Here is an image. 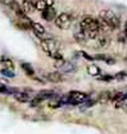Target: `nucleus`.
<instances>
[{"label": "nucleus", "instance_id": "obj_1", "mask_svg": "<svg viewBox=\"0 0 127 134\" xmlns=\"http://www.w3.org/2000/svg\"><path fill=\"white\" fill-rule=\"evenodd\" d=\"M99 18H102L105 21H107V23L112 27V30L119 28V26H120V19H119V16L115 15L112 11H110V9H103V11H100Z\"/></svg>", "mask_w": 127, "mask_h": 134}, {"label": "nucleus", "instance_id": "obj_2", "mask_svg": "<svg viewBox=\"0 0 127 134\" xmlns=\"http://www.w3.org/2000/svg\"><path fill=\"white\" fill-rule=\"evenodd\" d=\"M72 24V15L71 14H67V12H63L60 15H57L56 19H55V26L60 30H67L70 28Z\"/></svg>", "mask_w": 127, "mask_h": 134}, {"label": "nucleus", "instance_id": "obj_3", "mask_svg": "<svg viewBox=\"0 0 127 134\" xmlns=\"http://www.w3.org/2000/svg\"><path fill=\"white\" fill-rule=\"evenodd\" d=\"M42 48L43 51L48 55V57H52L54 54L59 52V43H57L55 39H44L42 40Z\"/></svg>", "mask_w": 127, "mask_h": 134}, {"label": "nucleus", "instance_id": "obj_4", "mask_svg": "<svg viewBox=\"0 0 127 134\" xmlns=\"http://www.w3.org/2000/svg\"><path fill=\"white\" fill-rule=\"evenodd\" d=\"M79 28L83 31H99V24H98V19H94L91 16H84L82 20L79 21Z\"/></svg>", "mask_w": 127, "mask_h": 134}, {"label": "nucleus", "instance_id": "obj_5", "mask_svg": "<svg viewBox=\"0 0 127 134\" xmlns=\"http://www.w3.org/2000/svg\"><path fill=\"white\" fill-rule=\"evenodd\" d=\"M8 7H9V9L12 11V12H15L20 19H28L27 18V12L24 11V8H23L16 0H9L8 2Z\"/></svg>", "mask_w": 127, "mask_h": 134}, {"label": "nucleus", "instance_id": "obj_6", "mask_svg": "<svg viewBox=\"0 0 127 134\" xmlns=\"http://www.w3.org/2000/svg\"><path fill=\"white\" fill-rule=\"evenodd\" d=\"M55 66L60 70V72H72V71H75V66L71 62H66L64 59L56 60Z\"/></svg>", "mask_w": 127, "mask_h": 134}, {"label": "nucleus", "instance_id": "obj_7", "mask_svg": "<svg viewBox=\"0 0 127 134\" xmlns=\"http://www.w3.org/2000/svg\"><path fill=\"white\" fill-rule=\"evenodd\" d=\"M42 16L44 20H47V21H51V20H55L56 19V11L54 7H47L45 9L42 11Z\"/></svg>", "mask_w": 127, "mask_h": 134}, {"label": "nucleus", "instance_id": "obj_8", "mask_svg": "<svg viewBox=\"0 0 127 134\" xmlns=\"http://www.w3.org/2000/svg\"><path fill=\"white\" fill-rule=\"evenodd\" d=\"M45 79L50 81V82H54V83H60V82H63L64 78H63L62 72L55 71V72H48V74H45Z\"/></svg>", "mask_w": 127, "mask_h": 134}, {"label": "nucleus", "instance_id": "obj_9", "mask_svg": "<svg viewBox=\"0 0 127 134\" xmlns=\"http://www.w3.org/2000/svg\"><path fill=\"white\" fill-rule=\"evenodd\" d=\"M14 97H15V99H16V100H19V102H23V103H26V102H31L32 98H33V97H31V95H30V93H27V91H18Z\"/></svg>", "mask_w": 127, "mask_h": 134}, {"label": "nucleus", "instance_id": "obj_10", "mask_svg": "<svg viewBox=\"0 0 127 134\" xmlns=\"http://www.w3.org/2000/svg\"><path fill=\"white\" fill-rule=\"evenodd\" d=\"M31 28H32L33 32H35L36 36H44V35H45V28H44L40 23H36V21H31Z\"/></svg>", "mask_w": 127, "mask_h": 134}, {"label": "nucleus", "instance_id": "obj_11", "mask_svg": "<svg viewBox=\"0 0 127 134\" xmlns=\"http://www.w3.org/2000/svg\"><path fill=\"white\" fill-rule=\"evenodd\" d=\"M74 38H75V40H76L79 44H86L87 40H88L86 32H84L83 30H80V28H79L76 32H74Z\"/></svg>", "mask_w": 127, "mask_h": 134}, {"label": "nucleus", "instance_id": "obj_12", "mask_svg": "<svg viewBox=\"0 0 127 134\" xmlns=\"http://www.w3.org/2000/svg\"><path fill=\"white\" fill-rule=\"evenodd\" d=\"M35 98L39 99L42 102V100H44V99H52V98H55V93L51 91V90H42V91H39L36 94Z\"/></svg>", "mask_w": 127, "mask_h": 134}, {"label": "nucleus", "instance_id": "obj_13", "mask_svg": "<svg viewBox=\"0 0 127 134\" xmlns=\"http://www.w3.org/2000/svg\"><path fill=\"white\" fill-rule=\"evenodd\" d=\"M96 40V47H100V48H103V47H107L108 46V43H110V38L107 36V34H102V35L98 38V39H95Z\"/></svg>", "mask_w": 127, "mask_h": 134}, {"label": "nucleus", "instance_id": "obj_14", "mask_svg": "<svg viewBox=\"0 0 127 134\" xmlns=\"http://www.w3.org/2000/svg\"><path fill=\"white\" fill-rule=\"evenodd\" d=\"M0 62H2V64L4 66V69H9V70H14L15 69V64H14L12 59L8 58L7 55H3L2 59H0Z\"/></svg>", "mask_w": 127, "mask_h": 134}, {"label": "nucleus", "instance_id": "obj_15", "mask_svg": "<svg viewBox=\"0 0 127 134\" xmlns=\"http://www.w3.org/2000/svg\"><path fill=\"white\" fill-rule=\"evenodd\" d=\"M111 97H112V93H110V91H103V93L99 94L98 100H99V103L105 105V103L108 102V100H111Z\"/></svg>", "mask_w": 127, "mask_h": 134}, {"label": "nucleus", "instance_id": "obj_16", "mask_svg": "<svg viewBox=\"0 0 127 134\" xmlns=\"http://www.w3.org/2000/svg\"><path fill=\"white\" fill-rule=\"evenodd\" d=\"M87 72L92 76H99L100 75V69L95 64H88L87 66Z\"/></svg>", "mask_w": 127, "mask_h": 134}, {"label": "nucleus", "instance_id": "obj_17", "mask_svg": "<svg viewBox=\"0 0 127 134\" xmlns=\"http://www.w3.org/2000/svg\"><path fill=\"white\" fill-rule=\"evenodd\" d=\"M23 8H24V11L28 14V12H32L35 8V2L33 0H24V4H23Z\"/></svg>", "mask_w": 127, "mask_h": 134}, {"label": "nucleus", "instance_id": "obj_18", "mask_svg": "<svg viewBox=\"0 0 127 134\" xmlns=\"http://www.w3.org/2000/svg\"><path fill=\"white\" fill-rule=\"evenodd\" d=\"M63 105H64V103H63L62 99H55V98L50 99V102H48V107H50V109H59V107H62Z\"/></svg>", "mask_w": 127, "mask_h": 134}, {"label": "nucleus", "instance_id": "obj_19", "mask_svg": "<svg viewBox=\"0 0 127 134\" xmlns=\"http://www.w3.org/2000/svg\"><path fill=\"white\" fill-rule=\"evenodd\" d=\"M21 69L26 71V74H27L28 76H35V71H33V69H32L28 63H23V64H21Z\"/></svg>", "mask_w": 127, "mask_h": 134}, {"label": "nucleus", "instance_id": "obj_20", "mask_svg": "<svg viewBox=\"0 0 127 134\" xmlns=\"http://www.w3.org/2000/svg\"><path fill=\"white\" fill-rule=\"evenodd\" d=\"M33 2H35V8L38 11H43L47 8V4L44 3V0H33Z\"/></svg>", "mask_w": 127, "mask_h": 134}, {"label": "nucleus", "instance_id": "obj_21", "mask_svg": "<svg viewBox=\"0 0 127 134\" xmlns=\"http://www.w3.org/2000/svg\"><path fill=\"white\" fill-rule=\"evenodd\" d=\"M0 72H2V75H4L5 78H14V76H15L14 70H9V69H3Z\"/></svg>", "mask_w": 127, "mask_h": 134}, {"label": "nucleus", "instance_id": "obj_22", "mask_svg": "<svg viewBox=\"0 0 127 134\" xmlns=\"http://www.w3.org/2000/svg\"><path fill=\"white\" fill-rule=\"evenodd\" d=\"M126 72H118L117 75H115L114 78H115V79H124V78H126Z\"/></svg>", "mask_w": 127, "mask_h": 134}, {"label": "nucleus", "instance_id": "obj_23", "mask_svg": "<svg viewBox=\"0 0 127 134\" xmlns=\"http://www.w3.org/2000/svg\"><path fill=\"white\" fill-rule=\"evenodd\" d=\"M44 3L47 4V7H52L54 3H55V0H44Z\"/></svg>", "mask_w": 127, "mask_h": 134}, {"label": "nucleus", "instance_id": "obj_24", "mask_svg": "<svg viewBox=\"0 0 127 134\" xmlns=\"http://www.w3.org/2000/svg\"><path fill=\"white\" fill-rule=\"evenodd\" d=\"M80 54H82V55H83V57H84V58H86V59H92V58H91V57H88V55H87V54H86V52H80Z\"/></svg>", "mask_w": 127, "mask_h": 134}, {"label": "nucleus", "instance_id": "obj_25", "mask_svg": "<svg viewBox=\"0 0 127 134\" xmlns=\"http://www.w3.org/2000/svg\"><path fill=\"white\" fill-rule=\"evenodd\" d=\"M123 34L127 36V21H126V26H124V32H123Z\"/></svg>", "mask_w": 127, "mask_h": 134}, {"label": "nucleus", "instance_id": "obj_26", "mask_svg": "<svg viewBox=\"0 0 127 134\" xmlns=\"http://www.w3.org/2000/svg\"><path fill=\"white\" fill-rule=\"evenodd\" d=\"M9 0H0V3H4V4H8Z\"/></svg>", "mask_w": 127, "mask_h": 134}, {"label": "nucleus", "instance_id": "obj_27", "mask_svg": "<svg viewBox=\"0 0 127 134\" xmlns=\"http://www.w3.org/2000/svg\"><path fill=\"white\" fill-rule=\"evenodd\" d=\"M0 86H2V85H0Z\"/></svg>", "mask_w": 127, "mask_h": 134}]
</instances>
